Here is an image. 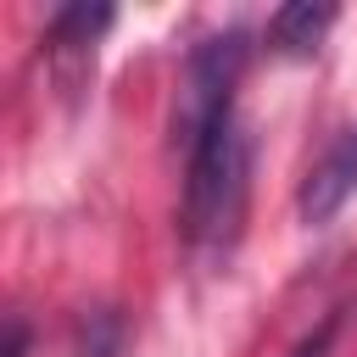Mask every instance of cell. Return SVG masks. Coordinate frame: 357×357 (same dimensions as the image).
<instances>
[{
	"mask_svg": "<svg viewBox=\"0 0 357 357\" xmlns=\"http://www.w3.org/2000/svg\"><path fill=\"white\" fill-rule=\"evenodd\" d=\"M251 201V134L240 117L212 123L184 151V240L201 257H229Z\"/></svg>",
	"mask_w": 357,
	"mask_h": 357,
	"instance_id": "6da1fadb",
	"label": "cell"
},
{
	"mask_svg": "<svg viewBox=\"0 0 357 357\" xmlns=\"http://www.w3.org/2000/svg\"><path fill=\"white\" fill-rule=\"evenodd\" d=\"M245 61H251V33L245 28L206 33L190 50L184 78H178V100H173V139H178V151H190L212 123L234 117V89L245 78Z\"/></svg>",
	"mask_w": 357,
	"mask_h": 357,
	"instance_id": "7a4b0ae2",
	"label": "cell"
},
{
	"mask_svg": "<svg viewBox=\"0 0 357 357\" xmlns=\"http://www.w3.org/2000/svg\"><path fill=\"white\" fill-rule=\"evenodd\" d=\"M329 28H335V6H307V0H296V6H279V11L268 17L262 39H268L273 56H312Z\"/></svg>",
	"mask_w": 357,
	"mask_h": 357,
	"instance_id": "3957f363",
	"label": "cell"
},
{
	"mask_svg": "<svg viewBox=\"0 0 357 357\" xmlns=\"http://www.w3.org/2000/svg\"><path fill=\"white\" fill-rule=\"evenodd\" d=\"M112 6H61V11H50V28H45V39H50V50L56 56H67V50H95V39L112 28Z\"/></svg>",
	"mask_w": 357,
	"mask_h": 357,
	"instance_id": "277c9868",
	"label": "cell"
},
{
	"mask_svg": "<svg viewBox=\"0 0 357 357\" xmlns=\"http://www.w3.org/2000/svg\"><path fill=\"white\" fill-rule=\"evenodd\" d=\"M78 357H123V318L112 307H95L78 324Z\"/></svg>",
	"mask_w": 357,
	"mask_h": 357,
	"instance_id": "5b68a950",
	"label": "cell"
},
{
	"mask_svg": "<svg viewBox=\"0 0 357 357\" xmlns=\"http://www.w3.org/2000/svg\"><path fill=\"white\" fill-rule=\"evenodd\" d=\"M335 335H340V312H329V318H324L318 329H307V335L296 340V351H290V357H329Z\"/></svg>",
	"mask_w": 357,
	"mask_h": 357,
	"instance_id": "8992f818",
	"label": "cell"
}]
</instances>
